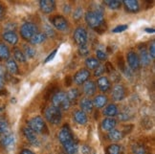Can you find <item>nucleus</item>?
Segmentation results:
<instances>
[{
  "instance_id": "obj_21",
  "label": "nucleus",
  "mask_w": 155,
  "mask_h": 154,
  "mask_svg": "<svg viewBox=\"0 0 155 154\" xmlns=\"http://www.w3.org/2000/svg\"><path fill=\"white\" fill-rule=\"evenodd\" d=\"M117 124V122L114 118H105L102 122V128L105 131H110V130L114 129Z\"/></svg>"
},
{
  "instance_id": "obj_41",
  "label": "nucleus",
  "mask_w": 155,
  "mask_h": 154,
  "mask_svg": "<svg viewBox=\"0 0 155 154\" xmlns=\"http://www.w3.org/2000/svg\"><path fill=\"white\" fill-rule=\"evenodd\" d=\"M105 71V69H104V65H99V66L95 69V72H94V75L96 76V77H100L101 75H102L104 72Z\"/></svg>"
},
{
  "instance_id": "obj_22",
  "label": "nucleus",
  "mask_w": 155,
  "mask_h": 154,
  "mask_svg": "<svg viewBox=\"0 0 155 154\" xmlns=\"http://www.w3.org/2000/svg\"><path fill=\"white\" fill-rule=\"evenodd\" d=\"M107 97L104 95H99V96L95 97V99L92 100L93 105L96 108H103L104 107V105L107 103Z\"/></svg>"
},
{
  "instance_id": "obj_20",
  "label": "nucleus",
  "mask_w": 155,
  "mask_h": 154,
  "mask_svg": "<svg viewBox=\"0 0 155 154\" xmlns=\"http://www.w3.org/2000/svg\"><path fill=\"white\" fill-rule=\"evenodd\" d=\"M80 106L83 112H88V113H90V112L93 111V103L92 100L89 99V98H83L81 99V103H80Z\"/></svg>"
},
{
  "instance_id": "obj_50",
  "label": "nucleus",
  "mask_w": 155,
  "mask_h": 154,
  "mask_svg": "<svg viewBox=\"0 0 155 154\" xmlns=\"http://www.w3.org/2000/svg\"><path fill=\"white\" fill-rule=\"evenodd\" d=\"M70 80H71L70 77H67L66 80H65V84H66L67 86H70V85H71V81H70Z\"/></svg>"
},
{
  "instance_id": "obj_45",
  "label": "nucleus",
  "mask_w": 155,
  "mask_h": 154,
  "mask_svg": "<svg viewBox=\"0 0 155 154\" xmlns=\"http://www.w3.org/2000/svg\"><path fill=\"white\" fill-rule=\"evenodd\" d=\"M118 117H119V120H121V121H127V120L130 119L129 114L124 113V112H123V113H120Z\"/></svg>"
},
{
  "instance_id": "obj_49",
  "label": "nucleus",
  "mask_w": 155,
  "mask_h": 154,
  "mask_svg": "<svg viewBox=\"0 0 155 154\" xmlns=\"http://www.w3.org/2000/svg\"><path fill=\"white\" fill-rule=\"evenodd\" d=\"M145 31L147 32V33H148V34H153L154 32H155V30L153 28H146L145 29Z\"/></svg>"
},
{
  "instance_id": "obj_30",
  "label": "nucleus",
  "mask_w": 155,
  "mask_h": 154,
  "mask_svg": "<svg viewBox=\"0 0 155 154\" xmlns=\"http://www.w3.org/2000/svg\"><path fill=\"white\" fill-rule=\"evenodd\" d=\"M85 65L88 69L95 70L100 65V62L97 58H95V57H88L85 61Z\"/></svg>"
},
{
  "instance_id": "obj_9",
  "label": "nucleus",
  "mask_w": 155,
  "mask_h": 154,
  "mask_svg": "<svg viewBox=\"0 0 155 154\" xmlns=\"http://www.w3.org/2000/svg\"><path fill=\"white\" fill-rule=\"evenodd\" d=\"M90 77V72L87 69H81L80 71H78L76 75L74 76V80L77 84H83L84 82H86Z\"/></svg>"
},
{
  "instance_id": "obj_12",
  "label": "nucleus",
  "mask_w": 155,
  "mask_h": 154,
  "mask_svg": "<svg viewBox=\"0 0 155 154\" xmlns=\"http://www.w3.org/2000/svg\"><path fill=\"white\" fill-rule=\"evenodd\" d=\"M112 98L116 102H120L126 98V89L121 84H116L112 89Z\"/></svg>"
},
{
  "instance_id": "obj_42",
  "label": "nucleus",
  "mask_w": 155,
  "mask_h": 154,
  "mask_svg": "<svg viewBox=\"0 0 155 154\" xmlns=\"http://www.w3.org/2000/svg\"><path fill=\"white\" fill-rule=\"evenodd\" d=\"M96 55H97L98 60H100V61H104V60H106V57H107L106 54L102 50H97L96 51Z\"/></svg>"
},
{
  "instance_id": "obj_26",
  "label": "nucleus",
  "mask_w": 155,
  "mask_h": 154,
  "mask_svg": "<svg viewBox=\"0 0 155 154\" xmlns=\"http://www.w3.org/2000/svg\"><path fill=\"white\" fill-rule=\"evenodd\" d=\"M46 38L47 37H46L45 33H37L31 39H30V42L34 45L40 44V43L44 42V41L46 40Z\"/></svg>"
},
{
  "instance_id": "obj_40",
  "label": "nucleus",
  "mask_w": 155,
  "mask_h": 154,
  "mask_svg": "<svg viewBox=\"0 0 155 154\" xmlns=\"http://www.w3.org/2000/svg\"><path fill=\"white\" fill-rule=\"evenodd\" d=\"M127 29V25H119V26H117V27H115L114 29L112 30V32L113 33H115V34H117V33H123V32H124Z\"/></svg>"
},
{
  "instance_id": "obj_15",
  "label": "nucleus",
  "mask_w": 155,
  "mask_h": 154,
  "mask_svg": "<svg viewBox=\"0 0 155 154\" xmlns=\"http://www.w3.org/2000/svg\"><path fill=\"white\" fill-rule=\"evenodd\" d=\"M98 87L100 88V90L102 92H107L111 87V84L109 80L106 77H100L97 80Z\"/></svg>"
},
{
  "instance_id": "obj_1",
  "label": "nucleus",
  "mask_w": 155,
  "mask_h": 154,
  "mask_svg": "<svg viewBox=\"0 0 155 154\" xmlns=\"http://www.w3.org/2000/svg\"><path fill=\"white\" fill-rule=\"evenodd\" d=\"M85 21L89 27H91L99 33H103L106 30L103 11H88L85 14Z\"/></svg>"
},
{
  "instance_id": "obj_19",
  "label": "nucleus",
  "mask_w": 155,
  "mask_h": 154,
  "mask_svg": "<svg viewBox=\"0 0 155 154\" xmlns=\"http://www.w3.org/2000/svg\"><path fill=\"white\" fill-rule=\"evenodd\" d=\"M83 92L89 97L93 96L95 92H96V84L92 80H87L83 84Z\"/></svg>"
},
{
  "instance_id": "obj_32",
  "label": "nucleus",
  "mask_w": 155,
  "mask_h": 154,
  "mask_svg": "<svg viewBox=\"0 0 155 154\" xmlns=\"http://www.w3.org/2000/svg\"><path fill=\"white\" fill-rule=\"evenodd\" d=\"M66 96H67V99L69 100V102L72 103V102H75V100L78 99V97L80 96V92L77 88H73V89L69 90L66 93Z\"/></svg>"
},
{
  "instance_id": "obj_6",
  "label": "nucleus",
  "mask_w": 155,
  "mask_h": 154,
  "mask_svg": "<svg viewBox=\"0 0 155 154\" xmlns=\"http://www.w3.org/2000/svg\"><path fill=\"white\" fill-rule=\"evenodd\" d=\"M50 21L53 24V26L58 31H66L68 29V21L62 15H54L52 18H50Z\"/></svg>"
},
{
  "instance_id": "obj_35",
  "label": "nucleus",
  "mask_w": 155,
  "mask_h": 154,
  "mask_svg": "<svg viewBox=\"0 0 155 154\" xmlns=\"http://www.w3.org/2000/svg\"><path fill=\"white\" fill-rule=\"evenodd\" d=\"M132 152L133 154H146V149L143 145L136 144L132 146Z\"/></svg>"
},
{
  "instance_id": "obj_48",
  "label": "nucleus",
  "mask_w": 155,
  "mask_h": 154,
  "mask_svg": "<svg viewBox=\"0 0 155 154\" xmlns=\"http://www.w3.org/2000/svg\"><path fill=\"white\" fill-rule=\"evenodd\" d=\"M20 154H35V153L31 150H29V149H23Z\"/></svg>"
},
{
  "instance_id": "obj_51",
  "label": "nucleus",
  "mask_w": 155,
  "mask_h": 154,
  "mask_svg": "<svg viewBox=\"0 0 155 154\" xmlns=\"http://www.w3.org/2000/svg\"><path fill=\"white\" fill-rule=\"evenodd\" d=\"M2 14V7H1V5H0V15Z\"/></svg>"
},
{
  "instance_id": "obj_46",
  "label": "nucleus",
  "mask_w": 155,
  "mask_h": 154,
  "mask_svg": "<svg viewBox=\"0 0 155 154\" xmlns=\"http://www.w3.org/2000/svg\"><path fill=\"white\" fill-rule=\"evenodd\" d=\"M56 54H57V50H54V51L51 53V54H50L48 57H46V60H45V61H44V62H45V63H47V62H50V61L53 60V58L55 57Z\"/></svg>"
},
{
  "instance_id": "obj_14",
  "label": "nucleus",
  "mask_w": 155,
  "mask_h": 154,
  "mask_svg": "<svg viewBox=\"0 0 155 154\" xmlns=\"http://www.w3.org/2000/svg\"><path fill=\"white\" fill-rule=\"evenodd\" d=\"M123 4L126 10L129 13H137L140 9L139 2L136 1V0H124Z\"/></svg>"
},
{
  "instance_id": "obj_18",
  "label": "nucleus",
  "mask_w": 155,
  "mask_h": 154,
  "mask_svg": "<svg viewBox=\"0 0 155 154\" xmlns=\"http://www.w3.org/2000/svg\"><path fill=\"white\" fill-rule=\"evenodd\" d=\"M23 130V135L25 136V138L27 139V141L29 143H31L33 145L38 143V138H37V134H35L32 129H30L28 126L24 127L22 129Z\"/></svg>"
},
{
  "instance_id": "obj_28",
  "label": "nucleus",
  "mask_w": 155,
  "mask_h": 154,
  "mask_svg": "<svg viewBox=\"0 0 155 154\" xmlns=\"http://www.w3.org/2000/svg\"><path fill=\"white\" fill-rule=\"evenodd\" d=\"M108 139L110 141H113V142H118V141L123 139V133H122V131H120V130L114 128V129H112L109 131Z\"/></svg>"
},
{
  "instance_id": "obj_33",
  "label": "nucleus",
  "mask_w": 155,
  "mask_h": 154,
  "mask_svg": "<svg viewBox=\"0 0 155 154\" xmlns=\"http://www.w3.org/2000/svg\"><path fill=\"white\" fill-rule=\"evenodd\" d=\"M14 57H15V60L18 61V62H26V57H25V55L23 54V52L22 51H20L19 49H15L14 50Z\"/></svg>"
},
{
  "instance_id": "obj_7",
  "label": "nucleus",
  "mask_w": 155,
  "mask_h": 154,
  "mask_svg": "<svg viewBox=\"0 0 155 154\" xmlns=\"http://www.w3.org/2000/svg\"><path fill=\"white\" fill-rule=\"evenodd\" d=\"M74 39L79 46L85 45L87 42V32L85 29L83 27L77 28L74 32Z\"/></svg>"
},
{
  "instance_id": "obj_16",
  "label": "nucleus",
  "mask_w": 155,
  "mask_h": 154,
  "mask_svg": "<svg viewBox=\"0 0 155 154\" xmlns=\"http://www.w3.org/2000/svg\"><path fill=\"white\" fill-rule=\"evenodd\" d=\"M138 57H139L140 64H142L143 66H147V65L150 63L151 57H150V55H148V52L147 51L146 48L140 49V53H139Z\"/></svg>"
},
{
  "instance_id": "obj_2",
  "label": "nucleus",
  "mask_w": 155,
  "mask_h": 154,
  "mask_svg": "<svg viewBox=\"0 0 155 154\" xmlns=\"http://www.w3.org/2000/svg\"><path fill=\"white\" fill-rule=\"evenodd\" d=\"M52 103L53 106L63 110H68L71 105V103L67 99L66 93H64L62 91H58L54 94V96L52 98Z\"/></svg>"
},
{
  "instance_id": "obj_3",
  "label": "nucleus",
  "mask_w": 155,
  "mask_h": 154,
  "mask_svg": "<svg viewBox=\"0 0 155 154\" xmlns=\"http://www.w3.org/2000/svg\"><path fill=\"white\" fill-rule=\"evenodd\" d=\"M28 124V127L30 129H32L33 131L37 134H42L45 131H47V126H46V123L43 121V119L39 116L37 117H34L32 119H30L27 122Z\"/></svg>"
},
{
  "instance_id": "obj_37",
  "label": "nucleus",
  "mask_w": 155,
  "mask_h": 154,
  "mask_svg": "<svg viewBox=\"0 0 155 154\" xmlns=\"http://www.w3.org/2000/svg\"><path fill=\"white\" fill-rule=\"evenodd\" d=\"M120 151H121L120 146H118L116 144L110 145L108 147H107V153L108 154H119Z\"/></svg>"
},
{
  "instance_id": "obj_25",
  "label": "nucleus",
  "mask_w": 155,
  "mask_h": 154,
  "mask_svg": "<svg viewBox=\"0 0 155 154\" xmlns=\"http://www.w3.org/2000/svg\"><path fill=\"white\" fill-rule=\"evenodd\" d=\"M62 146H63V149H64L65 152L67 154H76L78 151V145L74 140L69 142L67 144H65V145H62Z\"/></svg>"
},
{
  "instance_id": "obj_24",
  "label": "nucleus",
  "mask_w": 155,
  "mask_h": 154,
  "mask_svg": "<svg viewBox=\"0 0 155 154\" xmlns=\"http://www.w3.org/2000/svg\"><path fill=\"white\" fill-rule=\"evenodd\" d=\"M104 114L107 116V118H113L118 114V106L114 103H110L106 106L104 110Z\"/></svg>"
},
{
  "instance_id": "obj_44",
  "label": "nucleus",
  "mask_w": 155,
  "mask_h": 154,
  "mask_svg": "<svg viewBox=\"0 0 155 154\" xmlns=\"http://www.w3.org/2000/svg\"><path fill=\"white\" fill-rule=\"evenodd\" d=\"M81 15H82V9H81V8H78V9L74 11V18H75V19H79V18H81Z\"/></svg>"
},
{
  "instance_id": "obj_23",
  "label": "nucleus",
  "mask_w": 155,
  "mask_h": 154,
  "mask_svg": "<svg viewBox=\"0 0 155 154\" xmlns=\"http://www.w3.org/2000/svg\"><path fill=\"white\" fill-rule=\"evenodd\" d=\"M74 119L75 121L79 124H85L87 123V116L85 112H83L82 110H77L74 113Z\"/></svg>"
},
{
  "instance_id": "obj_39",
  "label": "nucleus",
  "mask_w": 155,
  "mask_h": 154,
  "mask_svg": "<svg viewBox=\"0 0 155 154\" xmlns=\"http://www.w3.org/2000/svg\"><path fill=\"white\" fill-rule=\"evenodd\" d=\"M78 52H79V54L81 56H87L89 54V49L85 45H83V46L79 47V50H78Z\"/></svg>"
},
{
  "instance_id": "obj_5",
  "label": "nucleus",
  "mask_w": 155,
  "mask_h": 154,
  "mask_svg": "<svg viewBox=\"0 0 155 154\" xmlns=\"http://www.w3.org/2000/svg\"><path fill=\"white\" fill-rule=\"evenodd\" d=\"M38 28L32 22H25L20 27V34L25 40H30L37 34Z\"/></svg>"
},
{
  "instance_id": "obj_34",
  "label": "nucleus",
  "mask_w": 155,
  "mask_h": 154,
  "mask_svg": "<svg viewBox=\"0 0 155 154\" xmlns=\"http://www.w3.org/2000/svg\"><path fill=\"white\" fill-rule=\"evenodd\" d=\"M23 54L25 55L26 58L30 57V58H33L35 56V50L31 46H28V45H24V53Z\"/></svg>"
},
{
  "instance_id": "obj_43",
  "label": "nucleus",
  "mask_w": 155,
  "mask_h": 154,
  "mask_svg": "<svg viewBox=\"0 0 155 154\" xmlns=\"http://www.w3.org/2000/svg\"><path fill=\"white\" fill-rule=\"evenodd\" d=\"M148 55L151 58H154L155 57V42L154 40L151 42L150 46V49H148Z\"/></svg>"
},
{
  "instance_id": "obj_29",
  "label": "nucleus",
  "mask_w": 155,
  "mask_h": 154,
  "mask_svg": "<svg viewBox=\"0 0 155 154\" xmlns=\"http://www.w3.org/2000/svg\"><path fill=\"white\" fill-rule=\"evenodd\" d=\"M10 57V50L7 46L3 43H0V61L9 60Z\"/></svg>"
},
{
  "instance_id": "obj_36",
  "label": "nucleus",
  "mask_w": 155,
  "mask_h": 154,
  "mask_svg": "<svg viewBox=\"0 0 155 154\" xmlns=\"http://www.w3.org/2000/svg\"><path fill=\"white\" fill-rule=\"evenodd\" d=\"M8 131V122L4 117H0V135Z\"/></svg>"
},
{
  "instance_id": "obj_4",
  "label": "nucleus",
  "mask_w": 155,
  "mask_h": 154,
  "mask_svg": "<svg viewBox=\"0 0 155 154\" xmlns=\"http://www.w3.org/2000/svg\"><path fill=\"white\" fill-rule=\"evenodd\" d=\"M44 115H45L46 120L53 124H58L61 122V119H62L61 110L53 105L46 108Z\"/></svg>"
},
{
  "instance_id": "obj_38",
  "label": "nucleus",
  "mask_w": 155,
  "mask_h": 154,
  "mask_svg": "<svg viewBox=\"0 0 155 154\" xmlns=\"http://www.w3.org/2000/svg\"><path fill=\"white\" fill-rule=\"evenodd\" d=\"M5 77H6V70L2 65H0V88H2L4 85Z\"/></svg>"
},
{
  "instance_id": "obj_47",
  "label": "nucleus",
  "mask_w": 155,
  "mask_h": 154,
  "mask_svg": "<svg viewBox=\"0 0 155 154\" xmlns=\"http://www.w3.org/2000/svg\"><path fill=\"white\" fill-rule=\"evenodd\" d=\"M81 150L82 154H89V152H90V149H89V147L87 146H82Z\"/></svg>"
},
{
  "instance_id": "obj_27",
  "label": "nucleus",
  "mask_w": 155,
  "mask_h": 154,
  "mask_svg": "<svg viewBox=\"0 0 155 154\" xmlns=\"http://www.w3.org/2000/svg\"><path fill=\"white\" fill-rule=\"evenodd\" d=\"M6 65H7V69L8 71L11 73V74H18L19 71H18V66H17L16 62L13 60V58H9V60L7 61V63H6Z\"/></svg>"
},
{
  "instance_id": "obj_13",
  "label": "nucleus",
  "mask_w": 155,
  "mask_h": 154,
  "mask_svg": "<svg viewBox=\"0 0 155 154\" xmlns=\"http://www.w3.org/2000/svg\"><path fill=\"white\" fill-rule=\"evenodd\" d=\"M39 7L43 13L51 14L56 8V2L53 0H41L39 2Z\"/></svg>"
},
{
  "instance_id": "obj_31",
  "label": "nucleus",
  "mask_w": 155,
  "mask_h": 154,
  "mask_svg": "<svg viewBox=\"0 0 155 154\" xmlns=\"http://www.w3.org/2000/svg\"><path fill=\"white\" fill-rule=\"evenodd\" d=\"M104 4L107 7H109L111 10H118L122 6V2L119 1V0H105Z\"/></svg>"
},
{
  "instance_id": "obj_10",
  "label": "nucleus",
  "mask_w": 155,
  "mask_h": 154,
  "mask_svg": "<svg viewBox=\"0 0 155 154\" xmlns=\"http://www.w3.org/2000/svg\"><path fill=\"white\" fill-rule=\"evenodd\" d=\"M127 63L129 65V67L132 70H137L140 68L141 64L139 61V57L135 52H132V51L128 52L127 55Z\"/></svg>"
},
{
  "instance_id": "obj_8",
  "label": "nucleus",
  "mask_w": 155,
  "mask_h": 154,
  "mask_svg": "<svg viewBox=\"0 0 155 154\" xmlns=\"http://www.w3.org/2000/svg\"><path fill=\"white\" fill-rule=\"evenodd\" d=\"M58 140L62 145H65V144H67L69 142L74 140L73 134L71 132V130L68 126H64L61 129V131L58 133Z\"/></svg>"
},
{
  "instance_id": "obj_17",
  "label": "nucleus",
  "mask_w": 155,
  "mask_h": 154,
  "mask_svg": "<svg viewBox=\"0 0 155 154\" xmlns=\"http://www.w3.org/2000/svg\"><path fill=\"white\" fill-rule=\"evenodd\" d=\"M3 38L5 41H7V42L11 45H15L17 42H18V37H17V34L13 31L5 32L3 34Z\"/></svg>"
},
{
  "instance_id": "obj_11",
  "label": "nucleus",
  "mask_w": 155,
  "mask_h": 154,
  "mask_svg": "<svg viewBox=\"0 0 155 154\" xmlns=\"http://www.w3.org/2000/svg\"><path fill=\"white\" fill-rule=\"evenodd\" d=\"M15 143V136L9 131H6L5 133L1 134L0 136V145L5 149L11 147Z\"/></svg>"
}]
</instances>
